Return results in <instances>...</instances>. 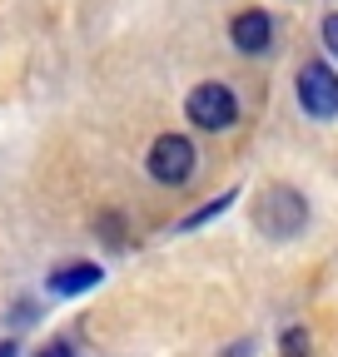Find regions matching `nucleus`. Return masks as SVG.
Here are the masks:
<instances>
[{
  "instance_id": "obj_11",
  "label": "nucleus",
  "mask_w": 338,
  "mask_h": 357,
  "mask_svg": "<svg viewBox=\"0 0 338 357\" xmlns=\"http://www.w3.org/2000/svg\"><path fill=\"white\" fill-rule=\"evenodd\" d=\"M219 357H254V342H234V347H224Z\"/></svg>"
},
{
  "instance_id": "obj_10",
  "label": "nucleus",
  "mask_w": 338,
  "mask_h": 357,
  "mask_svg": "<svg viewBox=\"0 0 338 357\" xmlns=\"http://www.w3.org/2000/svg\"><path fill=\"white\" fill-rule=\"evenodd\" d=\"M35 357H75V352H70V342L60 337V342H45V347H40Z\"/></svg>"
},
{
  "instance_id": "obj_12",
  "label": "nucleus",
  "mask_w": 338,
  "mask_h": 357,
  "mask_svg": "<svg viewBox=\"0 0 338 357\" xmlns=\"http://www.w3.org/2000/svg\"><path fill=\"white\" fill-rule=\"evenodd\" d=\"M0 357H15V342H0Z\"/></svg>"
},
{
  "instance_id": "obj_5",
  "label": "nucleus",
  "mask_w": 338,
  "mask_h": 357,
  "mask_svg": "<svg viewBox=\"0 0 338 357\" xmlns=\"http://www.w3.org/2000/svg\"><path fill=\"white\" fill-rule=\"evenodd\" d=\"M229 40H234L239 55H264L269 40H274V20L264 10H239L234 25H229Z\"/></svg>"
},
{
  "instance_id": "obj_2",
  "label": "nucleus",
  "mask_w": 338,
  "mask_h": 357,
  "mask_svg": "<svg viewBox=\"0 0 338 357\" xmlns=\"http://www.w3.org/2000/svg\"><path fill=\"white\" fill-rule=\"evenodd\" d=\"M145 169L159 178V184H189L194 144L184 139V134H159V139L149 144V154H145Z\"/></svg>"
},
{
  "instance_id": "obj_9",
  "label": "nucleus",
  "mask_w": 338,
  "mask_h": 357,
  "mask_svg": "<svg viewBox=\"0 0 338 357\" xmlns=\"http://www.w3.org/2000/svg\"><path fill=\"white\" fill-rule=\"evenodd\" d=\"M323 45H328V55L338 60V10L323 15Z\"/></svg>"
},
{
  "instance_id": "obj_6",
  "label": "nucleus",
  "mask_w": 338,
  "mask_h": 357,
  "mask_svg": "<svg viewBox=\"0 0 338 357\" xmlns=\"http://www.w3.org/2000/svg\"><path fill=\"white\" fill-rule=\"evenodd\" d=\"M100 278H105L100 263H65V268H55V273H50V293H55V298H80V293H90Z\"/></svg>"
},
{
  "instance_id": "obj_7",
  "label": "nucleus",
  "mask_w": 338,
  "mask_h": 357,
  "mask_svg": "<svg viewBox=\"0 0 338 357\" xmlns=\"http://www.w3.org/2000/svg\"><path fill=\"white\" fill-rule=\"evenodd\" d=\"M239 199V189H229V194H219V199H209L204 208H194L184 223H179V229H199V223H209V218H214V213H229V204Z\"/></svg>"
},
{
  "instance_id": "obj_1",
  "label": "nucleus",
  "mask_w": 338,
  "mask_h": 357,
  "mask_svg": "<svg viewBox=\"0 0 338 357\" xmlns=\"http://www.w3.org/2000/svg\"><path fill=\"white\" fill-rule=\"evenodd\" d=\"M304 218H309V204L299 189H288V184H269L259 194V204H254V223L269 234V238H293L304 229Z\"/></svg>"
},
{
  "instance_id": "obj_3",
  "label": "nucleus",
  "mask_w": 338,
  "mask_h": 357,
  "mask_svg": "<svg viewBox=\"0 0 338 357\" xmlns=\"http://www.w3.org/2000/svg\"><path fill=\"white\" fill-rule=\"evenodd\" d=\"M293 89H299V105H304L309 119H333L338 114V75L323 60H309L299 70V84Z\"/></svg>"
},
{
  "instance_id": "obj_4",
  "label": "nucleus",
  "mask_w": 338,
  "mask_h": 357,
  "mask_svg": "<svg viewBox=\"0 0 338 357\" xmlns=\"http://www.w3.org/2000/svg\"><path fill=\"white\" fill-rule=\"evenodd\" d=\"M184 109H189V119L199 129H229L239 119V100H234L229 84H199V89H189Z\"/></svg>"
},
{
  "instance_id": "obj_8",
  "label": "nucleus",
  "mask_w": 338,
  "mask_h": 357,
  "mask_svg": "<svg viewBox=\"0 0 338 357\" xmlns=\"http://www.w3.org/2000/svg\"><path fill=\"white\" fill-rule=\"evenodd\" d=\"M284 357H309V337H304L299 328L284 333Z\"/></svg>"
}]
</instances>
